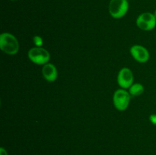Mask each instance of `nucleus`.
I'll return each instance as SVG.
<instances>
[{"label":"nucleus","mask_w":156,"mask_h":155,"mask_svg":"<svg viewBox=\"0 0 156 155\" xmlns=\"http://www.w3.org/2000/svg\"><path fill=\"white\" fill-rule=\"evenodd\" d=\"M0 49L6 54L14 56L19 51V43L12 33H2L0 35Z\"/></svg>","instance_id":"1"},{"label":"nucleus","mask_w":156,"mask_h":155,"mask_svg":"<svg viewBox=\"0 0 156 155\" xmlns=\"http://www.w3.org/2000/svg\"><path fill=\"white\" fill-rule=\"evenodd\" d=\"M129 9V2L127 0H111L108 6L110 15L116 19L124 17Z\"/></svg>","instance_id":"2"},{"label":"nucleus","mask_w":156,"mask_h":155,"mask_svg":"<svg viewBox=\"0 0 156 155\" xmlns=\"http://www.w3.org/2000/svg\"><path fill=\"white\" fill-rule=\"evenodd\" d=\"M27 56L33 63L40 65H44L48 63L50 59V53L43 47L31 48L27 53Z\"/></svg>","instance_id":"3"},{"label":"nucleus","mask_w":156,"mask_h":155,"mask_svg":"<svg viewBox=\"0 0 156 155\" xmlns=\"http://www.w3.org/2000/svg\"><path fill=\"white\" fill-rule=\"evenodd\" d=\"M131 95L126 89H118L114 92L113 97L114 106L117 110L124 111L128 108L130 101Z\"/></svg>","instance_id":"4"},{"label":"nucleus","mask_w":156,"mask_h":155,"mask_svg":"<svg viewBox=\"0 0 156 155\" xmlns=\"http://www.w3.org/2000/svg\"><path fill=\"white\" fill-rule=\"evenodd\" d=\"M136 25L145 31L153 30L156 27V17L151 12H144L137 18Z\"/></svg>","instance_id":"5"},{"label":"nucleus","mask_w":156,"mask_h":155,"mask_svg":"<svg viewBox=\"0 0 156 155\" xmlns=\"http://www.w3.org/2000/svg\"><path fill=\"white\" fill-rule=\"evenodd\" d=\"M133 74L128 68H123L120 70L117 75V83L123 89H129L133 84Z\"/></svg>","instance_id":"6"},{"label":"nucleus","mask_w":156,"mask_h":155,"mask_svg":"<svg viewBox=\"0 0 156 155\" xmlns=\"http://www.w3.org/2000/svg\"><path fill=\"white\" fill-rule=\"evenodd\" d=\"M130 54L136 62L145 63L149 59V53L147 49L141 45H134L130 48Z\"/></svg>","instance_id":"7"},{"label":"nucleus","mask_w":156,"mask_h":155,"mask_svg":"<svg viewBox=\"0 0 156 155\" xmlns=\"http://www.w3.org/2000/svg\"><path fill=\"white\" fill-rule=\"evenodd\" d=\"M42 74L45 80L49 82H53L56 80L58 77V71L56 66L53 64L48 63L43 65Z\"/></svg>","instance_id":"8"},{"label":"nucleus","mask_w":156,"mask_h":155,"mask_svg":"<svg viewBox=\"0 0 156 155\" xmlns=\"http://www.w3.org/2000/svg\"><path fill=\"white\" fill-rule=\"evenodd\" d=\"M144 92V87L140 83L133 84L129 88V93L131 97H138Z\"/></svg>","instance_id":"9"},{"label":"nucleus","mask_w":156,"mask_h":155,"mask_svg":"<svg viewBox=\"0 0 156 155\" xmlns=\"http://www.w3.org/2000/svg\"><path fill=\"white\" fill-rule=\"evenodd\" d=\"M33 42L34 44L35 45L36 47H42L43 44H44V40H43V38L41 36L36 35L33 37Z\"/></svg>","instance_id":"10"},{"label":"nucleus","mask_w":156,"mask_h":155,"mask_svg":"<svg viewBox=\"0 0 156 155\" xmlns=\"http://www.w3.org/2000/svg\"><path fill=\"white\" fill-rule=\"evenodd\" d=\"M149 121L151 122V123L156 126V114H152L149 116Z\"/></svg>","instance_id":"11"},{"label":"nucleus","mask_w":156,"mask_h":155,"mask_svg":"<svg viewBox=\"0 0 156 155\" xmlns=\"http://www.w3.org/2000/svg\"><path fill=\"white\" fill-rule=\"evenodd\" d=\"M0 155H8L7 151L4 147H1L0 148Z\"/></svg>","instance_id":"12"},{"label":"nucleus","mask_w":156,"mask_h":155,"mask_svg":"<svg viewBox=\"0 0 156 155\" xmlns=\"http://www.w3.org/2000/svg\"><path fill=\"white\" fill-rule=\"evenodd\" d=\"M154 15H155V16L156 17V9H155V12H154Z\"/></svg>","instance_id":"13"},{"label":"nucleus","mask_w":156,"mask_h":155,"mask_svg":"<svg viewBox=\"0 0 156 155\" xmlns=\"http://www.w3.org/2000/svg\"><path fill=\"white\" fill-rule=\"evenodd\" d=\"M12 1H15V0H12Z\"/></svg>","instance_id":"14"}]
</instances>
